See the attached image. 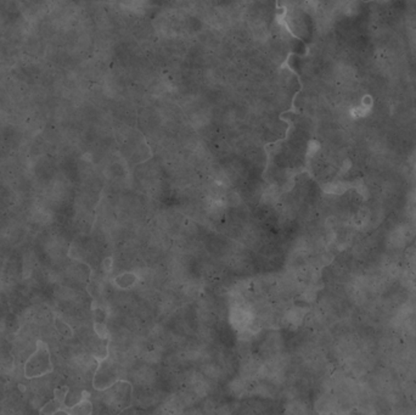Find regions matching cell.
I'll use <instances>...</instances> for the list:
<instances>
[{
    "mask_svg": "<svg viewBox=\"0 0 416 415\" xmlns=\"http://www.w3.org/2000/svg\"><path fill=\"white\" fill-rule=\"evenodd\" d=\"M52 372V357L47 345L39 340L37 348L25 363V377L27 379L43 377Z\"/></svg>",
    "mask_w": 416,
    "mask_h": 415,
    "instance_id": "cell-1",
    "label": "cell"
},
{
    "mask_svg": "<svg viewBox=\"0 0 416 415\" xmlns=\"http://www.w3.org/2000/svg\"><path fill=\"white\" fill-rule=\"evenodd\" d=\"M55 326L57 333H60L61 335H64V336H72V330L67 326V323L60 319V318H55Z\"/></svg>",
    "mask_w": 416,
    "mask_h": 415,
    "instance_id": "cell-2",
    "label": "cell"
}]
</instances>
